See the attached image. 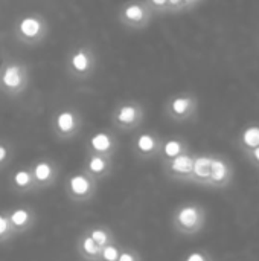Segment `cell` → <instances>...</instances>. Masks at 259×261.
Here are the masks:
<instances>
[{"label":"cell","instance_id":"obj_1","mask_svg":"<svg viewBox=\"0 0 259 261\" xmlns=\"http://www.w3.org/2000/svg\"><path fill=\"white\" fill-rule=\"evenodd\" d=\"M31 84V69L23 60L3 52L0 58V95L6 98L21 96Z\"/></svg>","mask_w":259,"mask_h":261},{"label":"cell","instance_id":"obj_2","mask_svg":"<svg viewBox=\"0 0 259 261\" xmlns=\"http://www.w3.org/2000/svg\"><path fill=\"white\" fill-rule=\"evenodd\" d=\"M12 38L27 47L40 46L50 34V23L43 12L31 11L20 15L12 24Z\"/></svg>","mask_w":259,"mask_h":261},{"label":"cell","instance_id":"obj_3","mask_svg":"<svg viewBox=\"0 0 259 261\" xmlns=\"http://www.w3.org/2000/svg\"><path fill=\"white\" fill-rule=\"evenodd\" d=\"M98 54L96 49L89 44H76L75 47L70 49V52L66 57V73L72 81L76 83H84L93 78V75L98 70Z\"/></svg>","mask_w":259,"mask_h":261},{"label":"cell","instance_id":"obj_4","mask_svg":"<svg viewBox=\"0 0 259 261\" xmlns=\"http://www.w3.org/2000/svg\"><path fill=\"white\" fill-rule=\"evenodd\" d=\"M84 127V116L79 109L72 106L60 107L50 118L52 135L58 141H70L81 135Z\"/></svg>","mask_w":259,"mask_h":261},{"label":"cell","instance_id":"obj_5","mask_svg":"<svg viewBox=\"0 0 259 261\" xmlns=\"http://www.w3.org/2000/svg\"><path fill=\"white\" fill-rule=\"evenodd\" d=\"M198 107L200 99L194 92H179L166 99L163 112L169 121L176 124H185L195 121Z\"/></svg>","mask_w":259,"mask_h":261},{"label":"cell","instance_id":"obj_6","mask_svg":"<svg viewBox=\"0 0 259 261\" xmlns=\"http://www.w3.org/2000/svg\"><path fill=\"white\" fill-rule=\"evenodd\" d=\"M145 107L137 99H124L111 110V125L124 133L136 132L145 121Z\"/></svg>","mask_w":259,"mask_h":261},{"label":"cell","instance_id":"obj_7","mask_svg":"<svg viewBox=\"0 0 259 261\" xmlns=\"http://www.w3.org/2000/svg\"><path fill=\"white\" fill-rule=\"evenodd\" d=\"M154 17V12L150 9L145 0H125L116 12L119 24L130 31H140L148 28Z\"/></svg>","mask_w":259,"mask_h":261},{"label":"cell","instance_id":"obj_8","mask_svg":"<svg viewBox=\"0 0 259 261\" xmlns=\"http://www.w3.org/2000/svg\"><path fill=\"white\" fill-rule=\"evenodd\" d=\"M206 213L197 203H185L172 214V228L185 236H192L205 226Z\"/></svg>","mask_w":259,"mask_h":261},{"label":"cell","instance_id":"obj_9","mask_svg":"<svg viewBox=\"0 0 259 261\" xmlns=\"http://www.w3.org/2000/svg\"><path fill=\"white\" fill-rule=\"evenodd\" d=\"M98 191V182L89 176L85 171H78L70 174L64 184V193L70 202L76 205L89 203Z\"/></svg>","mask_w":259,"mask_h":261},{"label":"cell","instance_id":"obj_10","mask_svg":"<svg viewBox=\"0 0 259 261\" xmlns=\"http://www.w3.org/2000/svg\"><path fill=\"white\" fill-rule=\"evenodd\" d=\"M162 141H163V138L153 130L139 132V133H136V136L133 138V142H131L133 154L139 161L157 159L159 153H160Z\"/></svg>","mask_w":259,"mask_h":261},{"label":"cell","instance_id":"obj_11","mask_svg":"<svg viewBox=\"0 0 259 261\" xmlns=\"http://www.w3.org/2000/svg\"><path fill=\"white\" fill-rule=\"evenodd\" d=\"M29 168L32 171V176H34L35 185H37V191L53 187L58 179V174H60L58 164L49 158L35 161L32 165H29Z\"/></svg>","mask_w":259,"mask_h":261},{"label":"cell","instance_id":"obj_12","mask_svg":"<svg viewBox=\"0 0 259 261\" xmlns=\"http://www.w3.org/2000/svg\"><path fill=\"white\" fill-rule=\"evenodd\" d=\"M118 148H119L118 136L110 130L96 132V133L90 135L87 138V141H85V151L87 153H95V154L114 158Z\"/></svg>","mask_w":259,"mask_h":261},{"label":"cell","instance_id":"obj_13","mask_svg":"<svg viewBox=\"0 0 259 261\" xmlns=\"http://www.w3.org/2000/svg\"><path fill=\"white\" fill-rule=\"evenodd\" d=\"M194 156L191 151L182 153L177 158L162 162V168L165 171V174L169 179L174 180H186L191 182V176H192V167H194Z\"/></svg>","mask_w":259,"mask_h":261},{"label":"cell","instance_id":"obj_14","mask_svg":"<svg viewBox=\"0 0 259 261\" xmlns=\"http://www.w3.org/2000/svg\"><path fill=\"white\" fill-rule=\"evenodd\" d=\"M113 168H114V158L87 153L82 171H85L89 176H92L96 182H99V180L108 177L113 173Z\"/></svg>","mask_w":259,"mask_h":261},{"label":"cell","instance_id":"obj_15","mask_svg":"<svg viewBox=\"0 0 259 261\" xmlns=\"http://www.w3.org/2000/svg\"><path fill=\"white\" fill-rule=\"evenodd\" d=\"M8 217L17 236L32 229L37 222V213L27 205H18L15 208L8 210Z\"/></svg>","mask_w":259,"mask_h":261},{"label":"cell","instance_id":"obj_16","mask_svg":"<svg viewBox=\"0 0 259 261\" xmlns=\"http://www.w3.org/2000/svg\"><path fill=\"white\" fill-rule=\"evenodd\" d=\"M232 179V165L231 162L220 154H212L211 164V176H209V187H226Z\"/></svg>","mask_w":259,"mask_h":261},{"label":"cell","instance_id":"obj_17","mask_svg":"<svg viewBox=\"0 0 259 261\" xmlns=\"http://www.w3.org/2000/svg\"><path fill=\"white\" fill-rule=\"evenodd\" d=\"M11 190L17 194H29L37 191V185L32 176V171L29 167H20L17 168L9 179Z\"/></svg>","mask_w":259,"mask_h":261},{"label":"cell","instance_id":"obj_18","mask_svg":"<svg viewBox=\"0 0 259 261\" xmlns=\"http://www.w3.org/2000/svg\"><path fill=\"white\" fill-rule=\"evenodd\" d=\"M186 151H189V145L185 139L168 138V139L162 141V147H160V153H159L157 159H160V162H166V161H171Z\"/></svg>","mask_w":259,"mask_h":261},{"label":"cell","instance_id":"obj_19","mask_svg":"<svg viewBox=\"0 0 259 261\" xmlns=\"http://www.w3.org/2000/svg\"><path fill=\"white\" fill-rule=\"evenodd\" d=\"M211 164H212V154H195L191 182L208 185L211 176Z\"/></svg>","mask_w":259,"mask_h":261},{"label":"cell","instance_id":"obj_20","mask_svg":"<svg viewBox=\"0 0 259 261\" xmlns=\"http://www.w3.org/2000/svg\"><path fill=\"white\" fill-rule=\"evenodd\" d=\"M101 246H98L92 237L85 232H82L76 239V254L82 261H98L101 254Z\"/></svg>","mask_w":259,"mask_h":261},{"label":"cell","instance_id":"obj_21","mask_svg":"<svg viewBox=\"0 0 259 261\" xmlns=\"http://www.w3.org/2000/svg\"><path fill=\"white\" fill-rule=\"evenodd\" d=\"M84 232L89 234V236L92 237V240H93L98 246H101V248H104V246H107V245L116 242L113 231H111L110 228H107V226H102V225L89 226Z\"/></svg>","mask_w":259,"mask_h":261},{"label":"cell","instance_id":"obj_22","mask_svg":"<svg viewBox=\"0 0 259 261\" xmlns=\"http://www.w3.org/2000/svg\"><path fill=\"white\" fill-rule=\"evenodd\" d=\"M238 142H240V147L244 150V151H249L255 147L259 145V125H249L246 127L240 136H238Z\"/></svg>","mask_w":259,"mask_h":261},{"label":"cell","instance_id":"obj_23","mask_svg":"<svg viewBox=\"0 0 259 261\" xmlns=\"http://www.w3.org/2000/svg\"><path fill=\"white\" fill-rule=\"evenodd\" d=\"M15 229L9 222L8 217V211H0V245L11 242L12 239H15Z\"/></svg>","mask_w":259,"mask_h":261},{"label":"cell","instance_id":"obj_24","mask_svg":"<svg viewBox=\"0 0 259 261\" xmlns=\"http://www.w3.org/2000/svg\"><path fill=\"white\" fill-rule=\"evenodd\" d=\"M121 246L118 245V242L114 243H110L107 246H104L101 249V254H99V260L98 261H118L119 258V254H121Z\"/></svg>","mask_w":259,"mask_h":261},{"label":"cell","instance_id":"obj_25","mask_svg":"<svg viewBox=\"0 0 259 261\" xmlns=\"http://www.w3.org/2000/svg\"><path fill=\"white\" fill-rule=\"evenodd\" d=\"M154 15H168V0H145Z\"/></svg>","mask_w":259,"mask_h":261},{"label":"cell","instance_id":"obj_26","mask_svg":"<svg viewBox=\"0 0 259 261\" xmlns=\"http://www.w3.org/2000/svg\"><path fill=\"white\" fill-rule=\"evenodd\" d=\"M188 11H191L188 0H168V14H182Z\"/></svg>","mask_w":259,"mask_h":261},{"label":"cell","instance_id":"obj_27","mask_svg":"<svg viewBox=\"0 0 259 261\" xmlns=\"http://www.w3.org/2000/svg\"><path fill=\"white\" fill-rule=\"evenodd\" d=\"M118 261H142V257L139 254V251L131 249V248H122Z\"/></svg>","mask_w":259,"mask_h":261},{"label":"cell","instance_id":"obj_28","mask_svg":"<svg viewBox=\"0 0 259 261\" xmlns=\"http://www.w3.org/2000/svg\"><path fill=\"white\" fill-rule=\"evenodd\" d=\"M183 261H211V258L202 251H194V252L188 254Z\"/></svg>","mask_w":259,"mask_h":261},{"label":"cell","instance_id":"obj_29","mask_svg":"<svg viewBox=\"0 0 259 261\" xmlns=\"http://www.w3.org/2000/svg\"><path fill=\"white\" fill-rule=\"evenodd\" d=\"M246 154H247V158L252 161L253 165L259 167V145L258 147H255V148H252V150H249V151H246Z\"/></svg>","mask_w":259,"mask_h":261},{"label":"cell","instance_id":"obj_30","mask_svg":"<svg viewBox=\"0 0 259 261\" xmlns=\"http://www.w3.org/2000/svg\"><path fill=\"white\" fill-rule=\"evenodd\" d=\"M203 0H188V5H189V9H192V8H195L198 3H202Z\"/></svg>","mask_w":259,"mask_h":261}]
</instances>
